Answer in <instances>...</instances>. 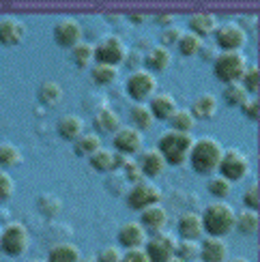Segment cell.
Returning a JSON list of instances; mask_svg holds the SVG:
<instances>
[{"instance_id":"13","label":"cell","mask_w":260,"mask_h":262,"mask_svg":"<svg viewBox=\"0 0 260 262\" xmlns=\"http://www.w3.org/2000/svg\"><path fill=\"white\" fill-rule=\"evenodd\" d=\"M114 148L116 152H123V155H136V152L142 150L144 144V138H142V131H138L136 127H121L114 134Z\"/></svg>"},{"instance_id":"3","label":"cell","mask_w":260,"mask_h":262,"mask_svg":"<svg viewBox=\"0 0 260 262\" xmlns=\"http://www.w3.org/2000/svg\"><path fill=\"white\" fill-rule=\"evenodd\" d=\"M193 142H196L193 136L185 134V131H166V134L159 138L157 150L164 155L166 163H170V166H183V163L189 159Z\"/></svg>"},{"instance_id":"17","label":"cell","mask_w":260,"mask_h":262,"mask_svg":"<svg viewBox=\"0 0 260 262\" xmlns=\"http://www.w3.org/2000/svg\"><path fill=\"white\" fill-rule=\"evenodd\" d=\"M26 35V26L15 17L0 19V43L3 46H17Z\"/></svg>"},{"instance_id":"11","label":"cell","mask_w":260,"mask_h":262,"mask_svg":"<svg viewBox=\"0 0 260 262\" xmlns=\"http://www.w3.org/2000/svg\"><path fill=\"white\" fill-rule=\"evenodd\" d=\"M247 41V32L241 24H234V21H228V24H222L215 30V43L218 48H222L224 52H239Z\"/></svg>"},{"instance_id":"33","label":"cell","mask_w":260,"mask_h":262,"mask_svg":"<svg viewBox=\"0 0 260 262\" xmlns=\"http://www.w3.org/2000/svg\"><path fill=\"white\" fill-rule=\"evenodd\" d=\"M247 99H250V95H247V91L243 89V86L236 82V84H226L224 89V101L232 105V107H241Z\"/></svg>"},{"instance_id":"47","label":"cell","mask_w":260,"mask_h":262,"mask_svg":"<svg viewBox=\"0 0 260 262\" xmlns=\"http://www.w3.org/2000/svg\"><path fill=\"white\" fill-rule=\"evenodd\" d=\"M241 110H243V114L247 118H250V121H258V116H260V103H258L256 97H252V99H247L241 105Z\"/></svg>"},{"instance_id":"5","label":"cell","mask_w":260,"mask_h":262,"mask_svg":"<svg viewBox=\"0 0 260 262\" xmlns=\"http://www.w3.org/2000/svg\"><path fill=\"white\" fill-rule=\"evenodd\" d=\"M28 243H30L28 230H26V226L19 222L5 226V230L0 232V249H3V254L11 256V258H17L24 254L28 249Z\"/></svg>"},{"instance_id":"6","label":"cell","mask_w":260,"mask_h":262,"mask_svg":"<svg viewBox=\"0 0 260 262\" xmlns=\"http://www.w3.org/2000/svg\"><path fill=\"white\" fill-rule=\"evenodd\" d=\"M127 58V48L121 37L110 35L101 39L95 46V60L101 64H112V67H118L121 62H125Z\"/></svg>"},{"instance_id":"51","label":"cell","mask_w":260,"mask_h":262,"mask_svg":"<svg viewBox=\"0 0 260 262\" xmlns=\"http://www.w3.org/2000/svg\"><path fill=\"white\" fill-rule=\"evenodd\" d=\"M127 161H129L127 155H123V152H114V170L125 168V163H127Z\"/></svg>"},{"instance_id":"37","label":"cell","mask_w":260,"mask_h":262,"mask_svg":"<svg viewBox=\"0 0 260 262\" xmlns=\"http://www.w3.org/2000/svg\"><path fill=\"white\" fill-rule=\"evenodd\" d=\"M175 256L181 258L183 262H193L196 258H200V245H198V241H187V238H183L181 243H177Z\"/></svg>"},{"instance_id":"43","label":"cell","mask_w":260,"mask_h":262,"mask_svg":"<svg viewBox=\"0 0 260 262\" xmlns=\"http://www.w3.org/2000/svg\"><path fill=\"white\" fill-rule=\"evenodd\" d=\"M243 204L247 206L250 211H258L260 206V193H258V183H252L250 187L245 189L243 193Z\"/></svg>"},{"instance_id":"31","label":"cell","mask_w":260,"mask_h":262,"mask_svg":"<svg viewBox=\"0 0 260 262\" xmlns=\"http://www.w3.org/2000/svg\"><path fill=\"white\" fill-rule=\"evenodd\" d=\"M71 58L80 69L89 67L91 60L95 58V46H91V43H86V41H80L75 48H71Z\"/></svg>"},{"instance_id":"40","label":"cell","mask_w":260,"mask_h":262,"mask_svg":"<svg viewBox=\"0 0 260 262\" xmlns=\"http://www.w3.org/2000/svg\"><path fill=\"white\" fill-rule=\"evenodd\" d=\"M209 191L215 195V198H228L230 195V191H232V183L228 181V179H224L222 174L220 177H213L211 181H209Z\"/></svg>"},{"instance_id":"39","label":"cell","mask_w":260,"mask_h":262,"mask_svg":"<svg viewBox=\"0 0 260 262\" xmlns=\"http://www.w3.org/2000/svg\"><path fill=\"white\" fill-rule=\"evenodd\" d=\"M21 161V152L17 146L13 144H0V166L3 168H11V166H17Z\"/></svg>"},{"instance_id":"16","label":"cell","mask_w":260,"mask_h":262,"mask_svg":"<svg viewBox=\"0 0 260 262\" xmlns=\"http://www.w3.org/2000/svg\"><path fill=\"white\" fill-rule=\"evenodd\" d=\"M138 166H140V170H142L144 177L155 179V177H159V174L166 170L168 163H166L164 155H161L157 148H148V150H144L142 155H140Z\"/></svg>"},{"instance_id":"23","label":"cell","mask_w":260,"mask_h":262,"mask_svg":"<svg viewBox=\"0 0 260 262\" xmlns=\"http://www.w3.org/2000/svg\"><path fill=\"white\" fill-rule=\"evenodd\" d=\"M170 62H172V54L164 46L150 48L148 54L144 56V64L150 69V73H153V71H166L170 67Z\"/></svg>"},{"instance_id":"10","label":"cell","mask_w":260,"mask_h":262,"mask_svg":"<svg viewBox=\"0 0 260 262\" xmlns=\"http://www.w3.org/2000/svg\"><path fill=\"white\" fill-rule=\"evenodd\" d=\"M159 200H161V189L146 181L136 183L127 193V206L134 211H144L146 206L159 204Z\"/></svg>"},{"instance_id":"28","label":"cell","mask_w":260,"mask_h":262,"mask_svg":"<svg viewBox=\"0 0 260 262\" xmlns=\"http://www.w3.org/2000/svg\"><path fill=\"white\" fill-rule=\"evenodd\" d=\"M62 99V89H60V84L58 82H54V80H48V82H43L39 86V101L43 105H48V107H54V105H58Z\"/></svg>"},{"instance_id":"56","label":"cell","mask_w":260,"mask_h":262,"mask_svg":"<svg viewBox=\"0 0 260 262\" xmlns=\"http://www.w3.org/2000/svg\"><path fill=\"white\" fill-rule=\"evenodd\" d=\"M28 262H46V260H28Z\"/></svg>"},{"instance_id":"32","label":"cell","mask_w":260,"mask_h":262,"mask_svg":"<svg viewBox=\"0 0 260 262\" xmlns=\"http://www.w3.org/2000/svg\"><path fill=\"white\" fill-rule=\"evenodd\" d=\"M168 123H170L172 131H185V134H191L193 125H196V118L191 116L189 110H177L168 118Z\"/></svg>"},{"instance_id":"12","label":"cell","mask_w":260,"mask_h":262,"mask_svg":"<svg viewBox=\"0 0 260 262\" xmlns=\"http://www.w3.org/2000/svg\"><path fill=\"white\" fill-rule=\"evenodd\" d=\"M54 41L60 48H75L82 41V26L78 19L73 17H62L54 26Z\"/></svg>"},{"instance_id":"1","label":"cell","mask_w":260,"mask_h":262,"mask_svg":"<svg viewBox=\"0 0 260 262\" xmlns=\"http://www.w3.org/2000/svg\"><path fill=\"white\" fill-rule=\"evenodd\" d=\"M222 155H224V146L215 138L207 136L193 142L189 152V163L198 174H213L220 168Z\"/></svg>"},{"instance_id":"26","label":"cell","mask_w":260,"mask_h":262,"mask_svg":"<svg viewBox=\"0 0 260 262\" xmlns=\"http://www.w3.org/2000/svg\"><path fill=\"white\" fill-rule=\"evenodd\" d=\"M80 249L73 243H56L50 254H48V262H80Z\"/></svg>"},{"instance_id":"15","label":"cell","mask_w":260,"mask_h":262,"mask_svg":"<svg viewBox=\"0 0 260 262\" xmlns=\"http://www.w3.org/2000/svg\"><path fill=\"white\" fill-rule=\"evenodd\" d=\"M118 243L127 249H136V247H142L146 243V230L140 222H127L121 226L118 230Z\"/></svg>"},{"instance_id":"52","label":"cell","mask_w":260,"mask_h":262,"mask_svg":"<svg viewBox=\"0 0 260 262\" xmlns=\"http://www.w3.org/2000/svg\"><path fill=\"white\" fill-rule=\"evenodd\" d=\"M172 21H175V15H172V13H161V15H157V24H164L166 28L172 26Z\"/></svg>"},{"instance_id":"50","label":"cell","mask_w":260,"mask_h":262,"mask_svg":"<svg viewBox=\"0 0 260 262\" xmlns=\"http://www.w3.org/2000/svg\"><path fill=\"white\" fill-rule=\"evenodd\" d=\"M198 54L204 60H215V58H218V52H215V48L213 46H204V43H202V48H200Z\"/></svg>"},{"instance_id":"30","label":"cell","mask_w":260,"mask_h":262,"mask_svg":"<svg viewBox=\"0 0 260 262\" xmlns=\"http://www.w3.org/2000/svg\"><path fill=\"white\" fill-rule=\"evenodd\" d=\"M75 155H80V157H84V155H93V152H97L101 148V138L97 136V134H82L78 140H75Z\"/></svg>"},{"instance_id":"4","label":"cell","mask_w":260,"mask_h":262,"mask_svg":"<svg viewBox=\"0 0 260 262\" xmlns=\"http://www.w3.org/2000/svg\"><path fill=\"white\" fill-rule=\"evenodd\" d=\"M247 69V58L243 52H222L213 60L215 78L224 84H236L241 82L243 73Z\"/></svg>"},{"instance_id":"19","label":"cell","mask_w":260,"mask_h":262,"mask_svg":"<svg viewBox=\"0 0 260 262\" xmlns=\"http://www.w3.org/2000/svg\"><path fill=\"white\" fill-rule=\"evenodd\" d=\"M204 228H202V217L193 211H187L179 217V234L187 241H198L202 236Z\"/></svg>"},{"instance_id":"27","label":"cell","mask_w":260,"mask_h":262,"mask_svg":"<svg viewBox=\"0 0 260 262\" xmlns=\"http://www.w3.org/2000/svg\"><path fill=\"white\" fill-rule=\"evenodd\" d=\"M258 226H260L258 211L245 209V211H241L239 215H236V220H234V228H236V230H239L241 234H245V236L256 234V232H258Z\"/></svg>"},{"instance_id":"54","label":"cell","mask_w":260,"mask_h":262,"mask_svg":"<svg viewBox=\"0 0 260 262\" xmlns=\"http://www.w3.org/2000/svg\"><path fill=\"white\" fill-rule=\"evenodd\" d=\"M226 262H250L247 258H230V260H226Z\"/></svg>"},{"instance_id":"9","label":"cell","mask_w":260,"mask_h":262,"mask_svg":"<svg viewBox=\"0 0 260 262\" xmlns=\"http://www.w3.org/2000/svg\"><path fill=\"white\" fill-rule=\"evenodd\" d=\"M218 170L222 172V177L228 179L230 183L232 181H241V179L247 177V172H250V159H247L241 150L228 148V150H224Z\"/></svg>"},{"instance_id":"7","label":"cell","mask_w":260,"mask_h":262,"mask_svg":"<svg viewBox=\"0 0 260 262\" xmlns=\"http://www.w3.org/2000/svg\"><path fill=\"white\" fill-rule=\"evenodd\" d=\"M155 89H157L155 75L146 69H138L127 78V93L138 103L150 99V97L155 95Z\"/></svg>"},{"instance_id":"25","label":"cell","mask_w":260,"mask_h":262,"mask_svg":"<svg viewBox=\"0 0 260 262\" xmlns=\"http://www.w3.org/2000/svg\"><path fill=\"white\" fill-rule=\"evenodd\" d=\"M95 129L101 131V134H116L121 129V118L110 107H101L99 112L95 114Z\"/></svg>"},{"instance_id":"21","label":"cell","mask_w":260,"mask_h":262,"mask_svg":"<svg viewBox=\"0 0 260 262\" xmlns=\"http://www.w3.org/2000/svg\"><path fill=\"white\" fill-rule=\"evenodd\" d=\"M56 129H58V136L62 140L75 142V140H78L84 134V121H82L80 116H75V114H67V116H62L60 121H58Z\"/></svg>"},{"instance_id":"34","label":"cell","mask_w":260,"mask_h":262,"mask_svg":"<svg viewBox=\"0 0 260 262\" xmlns=\"http://www.w3.org/2000/svg\"><path fill=\"white\" fill-rule=\"evenodd\" d=\"M91 166L97 172H112L114 170V152L101 146L99 150L91 155Z\"/></svg>"},{"instance_id":"42","label":"cell","mask_w":260,"mask_h":262,"mask_svg":"<svg viewBox=\"0 0 260 262\" xmlns=\"http://www.w3.org/2000/svg\"><path fill=\"white\" fill-rule=\"evenodd\" d=\"M13 189H15L13 179H11L7 172L0 170V204H5L7 200H11V195H13Z\"/></svg>"},{"instance_id":"22","label":"cell","mask_w":260,"mask_h":262,"mask_svg":"<svg viewBox=\"0 0 260 262\" xmlns=\"http://www.w3.org/2000/svg\"><path fill=\"white\" fill-rule=\"evenodd\" d=\"M189 28L193 35H198L200 39L211 35V32L218 30V17L213 13H207V11H202V13H193L189 17Z\"/></svg>"},{"instance_id":"35","label":"cell","mask_w":260,"mask_h":262,"mask_svg":"<svg viewBox=\"0 0 260 262\" xmlns=\"http://www.w3.org/2000/svg\"><path fill=\"white\" fill-rule=\"evenodd\" d=\"M91 75H93V80H95L97 84L107 86V84H112V82L118 78V67H112V64H101V62H97L95 67L91 69Z\"/></svg>"},{"instance_id":"55","label":"cell","mask_w":260,"mask_h":262,"mask_svg":"<svg viewBox=\"0 0 260 262\" xmlns=\"http://www.w3.org/2000/svg\"><path fill=\"white\" fill-rule=\"evenodd\" d=\"M166 262H183V260H181V258H177V256H172V258H170V260H166Z\"/></svg>"},{"instance_id":"18","label":"cell","mask_w":260,"mask_h":262,"mask_svg":"<svg viewBox=\"0 0 260 262\" xmlns=\"http://www.w3.org/2000/svg\"><path fill=\"white\" fill-rule=\"evenodd\" d=\"M140 224L144 226V230H150V232H161L168 224V213L164 206L159 204H153V206H146L140 215Z\"/></svg>"},{"instance_id":"41","label":"cell","mask_w":260,"mask_h":262,"mask_svg":"<svg viewBox=\"0 0 260 262\" xmlns=\"http://www.w3.org/2000/svg\"><path fill=\"white\" fill-rule=\"evenodd\" d=\"M39 209H41L43 215L54 217L60 211V200L56 198V195H41L39 198Z\"/></svg>"},{"instance_id":"2","label":"cell","mask_w":260,"mask_h":262,"mask_svg":"<svg viewBox=\"0 0 260 262\" xmlns=\"http://www.w3.org/2000/svg\"><path fill=\"white\" fill-rule=\"evenodd\" d=\"M202 217V228L209 236H226L234 230V220H236V213L228 202H211Z\"/></svg>"},{"instance_id":"38","label":"cell","mask_w":260,"mask_h":262,"mask_svg":"<svg viewBox=\"0 0 260 262\" xmlns=\"http://www.w3.org/2000/svg\"><path fill=\"white\" fill-rule=\"evenodd\" d=\"M241 86L247 91V95H256L258 89H260V71L256 64H252V67H247L243 78H241Z\"/></svg>"},{"instance_id":"29","label":"cell","mask_w":260,"mask_h":262,"mask_svg":"<svg viewBox=\"0 0 260 262\" xmlns=\"http://www.w3.org/2000/svg\"><path fill=\"white\" fill-rule=\"evenodd\" d=\"M129 118H132V123L136 125L138 131L150 129V127H153V121H155L153 112H150L148 105H144V103H136L132 110H129Z\"/></svg>"},{"instance_id":"14","label":"cell","mask_w":260,"mask_h":262,"mask_svg":"<svg viewBox=\"0 0 260 262\" xmlns=\"http://www.w3.org/2000/svg\"><path fill=\"white\" fill-rule=\"evenodd\" d=\"M228 245L220 236H207L200 245V262H226Z\"/></svg>"},{"instance_id":"8","label":"cell","mask_w":260,"mask_h":262,"mask_svg":"<svg viewBox=\"0 0 260 262\" xmlns=\"http://www.w3.org/2000/svg\"><path fill=\"white\" fill-rule=\"evenodd\" d=\"M144 252L148 256L150 262H166L170 260L172 256H175L177 252V238L175 234H170V232H155L150 238H146V243H144Z\"/></svg>"},{"instance_id":"53","label":"cell","mask_w":260,"mask_h":262,"mask_svg":"<svg viewBox=\"0 0 260 262\" xmlns=\"http://www.w3.org/2000/svg\"><path fill=\"white\" fill-rule=\"evenodd\" d=\"M129 19H132L134 24H142V21L146 19V15L144 13H132V15H129Z\"/></svg>"},{"instance_id":"48","label":"cell","mask_w":260,"mask_h":262,"mask_svg":"<svg viewBox=\"0 0 260 262\" xmlns=\"http://www.w3.org/2000/svg\"><path fill=\"white\" fill-rule=\"evenodd\" d=\"M121 262H150V260L142 247H136V249H127Z\"/></svg>"},{"instance_id":"49","label":"cell","mask_w":260,"mask_h":262,"mask_svg":"<svg viewBox=\"0 0 260 262\" xmlns=\"http://www.w3.org/2000/svg\"><path fill=\"white\" fill-rule=\"evenodd\" d=\"M144 62V58H142V54H140L138 50H134V52H127V58H125V64L129 69H136L138 71V67Z\"/></svg>"},{"instance_id":"24","label":"cell","mask_w":260,"mask_h":262,"mask_svg":"<svg viewBox=\"0 0 260 262\" xmlns=\"http://www.w3.org/2000/svg\"><path fill=\"white\" fill-rule=\"evenodd\" d=\"M189 112H191L193 118H202V121L213 118L215 112H218V99H215V95L204 93V95L196 97V101L191 103V110Z\"/></svg>"},{"instance_id":"20","label":"cell","mask_w":260,"mask_h":262,"mask_svg":"<svg viewBox=\"0 0 260 262\" xmlns=\"http://www.w3.org/2000/svg\"><path fill=\"white\" fill-rule=\"evenodd\" d=\"M148 110L153 112V116L157 118V121H168V118L175 114L179 107H177V101H175V97H172V95H168V93H159V95H153V97H150Z\"/></svg>"},{"instance_id":"44","label":"cell","mask_w":260,"mask_h":262,"mask_svg":"<svg viewBox=\"0 0 260 262\" xmlns=\"http://www.w3.org/2000/svg\"><path fill=\"white\" fill-rule=\"evenodd\" d=\"M125 179L129 181V183H142L144 181V174H142V170H140V166H138V163L136 161H132V159H129L127 163H125Z\"/></svg>"},{"instance_id":"45","label":"cell","mask_w":260,"mask_h":262,"mask_svg":"<svg viewBox=\"0 0 260 262\" xmlns=\"http://www.w3.org/2000/svg\"><path fill=\"white\" fill-rule=\"evenodd\" d=\"M181 37H183V30L179 26H168V28H164V32H161V46L164 48L175 46V43H179Z\"/></svg>"},{"instance_id":"36","label":"cell","mask_w":260,"mask_h":262,"mask_svg":"<svg viewBox=\"0 0 260 262\" xmlns=\"http://www.w3.org/2000/svg\"><path fill=\"white\" fill-rule=\"evenodd\" d=\"M177 46L183 56H196L202 48V39L198 35H193V32H183V37L179 39Z\"/></svg>"},{"instance_id":"46","label":"cell","mask_w":260,"mask_h":262,"mask_svg":"<svg viewBox=\"0 0 260 262\" xmlns=\"http://www.w3.org/2000/svg\"><path fill=\"white\" fill-rule=\"evenodd\" d=\"M121 260H123V254L118 247H105L97 256V262H121Z\"/></svg>"}]
</instances>
